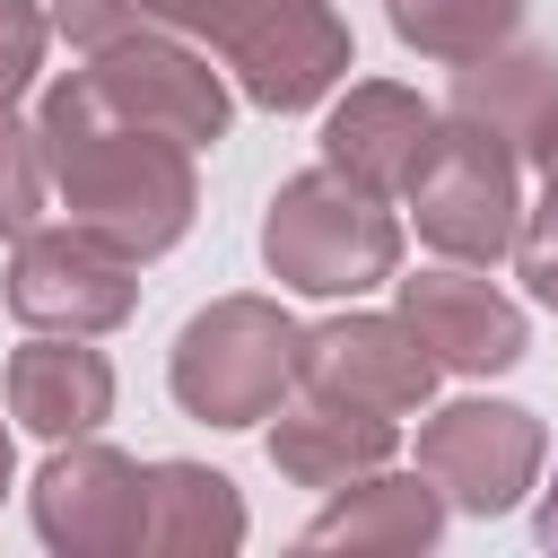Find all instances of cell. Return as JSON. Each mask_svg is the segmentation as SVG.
Here are the masks:
<instances>
[{"mask_svg":"<svg viewBox=\"0 0 558 558\" xmlns=\"http://www.w3.org/2000/svg\"><path fill=\"white\" fill-rule=\"evenodd\" d=\"M35 140H44V174L61 192V209L96 235H113L122 253H166L183 244L192 209H201V183H192V148L166 140V131H140L122 122L87 70L52 78L44 105H35Z\"/></svg>","mask_w":558,"mask_h":558,"instance_id":"6da1fadb","label":"cell"},{"mask_svg":"<svg viewBox=\"0 0 558 558\" xmlns=\"http://www.w3.org/2000/svg\"><path fill=\"white\" fill-rule=\"evenodd\" d=\"M157 26L201 35L262 113H305L349 78V26L331 0H140Z\"/></svg>","mask_w":558,"mask_h":558,"instance_id":"7a4b0ae2","label":"cell"},{"mask_svg":"<svg viewBox=\"0 0 558 558\" xmlns=\"http://www.w3.org/2000/svg\"><path fill=\"white\" fill-rule=\"evenodd\" d=\"M262 262L296 296H366L401 270V218L340 166H305L262 209Z\"/></svg>","mask_w":558,"mask_h":558,"instance_id":"3957f363","label":"cell"},{"mask_svg":"<svg viewBox=\"0 0 558 558\" xmlns=\"http://www.w3.org/2000/svg\"><path fill=\"white\" fill-rule=\"evenodd\" d=\"M166 384L201 427H253L296 384V323L270 296H218L174 331Z\"/></svg>","mask_w":558,"mask_h":558,"instance_id":"277c9868","label":"cell"},{"mask_svg":"<svg viewBox=\"0 0 558 558\" xmlns=\"http://www.w3.org/2000/svg\"><path fill=\"white\" fill-rule=\"evenodd\" d=\"M401 201L418 218V244H436L445 262H497V253H514V227H523V166L497 131L436 122Z\"/></svg>","mask_w":558,"mask_h":558,"instance_id":"5b68a950","label":"cell"},{"mask_svg":"<svg viewBox=\"0 0 558 558\" xmlns=\"http://www.w3.org/2000/svg\"><path fill=\"white\" fill-rule=\"evenodd\" d=\"M140 305V253H122L113 235L96 227H26L17 235V262H9V314L26 331H113L131 323Z\"/></svg>","mask_w":558,"mask_h":558,"instance_id":"8992f818","label":"cell"},{"mask_svg":"<svg viewBox=\"0 0 558 558\" xmlns=\"http://www.w3.org/2000/svg\"><path fill=\"white\" fill-rule=\"evenodd\" d=\"M436 357L418 349V331L401 314H331L314 331H296V384L305 401L331 410H366V418H410L436 392Z\"/></svg>","mask_w":558,"mask_h":558,"instance_id":"52a82bcc","label":"cell"},{"mask_svg":"<svg viewBox=\"0 0 558 558\" xmlns=\"http://www.w3.org/2000/svg\"><path fill=\"white\" fill-rule=\"evenodd\" d=\"M35 506V532L61 549V558H131L148 549V462L113 453V445H52V462L35 471L26 488Z\"/></svg>","mask_w":558,"mask_h":558,"instance_id":"ba28073f","label":"cell"},{"mask_svg":"<svg viewBox=\"0 0 558 558\" xmlns=\"http://www.w3.org/2000/svg\"><path fill=\"white\" fill-rule=\"evenodd\" d=\"M541 453H549V436H541V418L514 410V401H453V410H436V418L418 427V471H427L436 497L462 506V514H506V506H523V488L541 480Z\"/></svg>","mask_w":558,"mask_h":558,"instance_id":"9c48e42d","label":"cell"},{"mask_svg":"<svg viewBox=\"0 0 558 558\" xmlns=\"http://www.w3.org/2000/svg\"><path fill=\"white\" fill-rule=\"evenodd\" d=\"M87 78H96V96L122 113V122H140V131H166V140H183V148H209V140H227V78L192 52V44H174V35H122V44H105V52H87Z\"/></svg>","mask_w":558,"mask_h":558,"instance_id":"30bf717a","label":"cell"},{"mask_svg":"<svg viewBox=\"0 0 558 558\" xmlns=\"http://www.w3.org/2000/svg\"><path fill=\"white\" fill-rule=\"evenodd\" d=\"M401 288V323L418 331V349L453 375H506L523 357V305L497 296L488 279L471 270H418V279H392Z\"/></svg>","mask_w":558,"mask_h":558,"instance_id":"8fae6325","label":"cell"},{"mask_svg":"<svg viewBox=\"0 0 558 558\" xmlns=\"http://www.w3.org/2000/svg\"><path fill=\"white\" fill-rule=\"evenodd\" d=\"M436 122H445V113H436L427 96H410V87H392V78H357V87L331 105V122H323V166H340L349 183H366V192L392 201V192L418 174Z\"/></svg>","mask_w":558,"mask_h":558,"instance_id":"7c38bea8","label":"cell"},{"mask_svg":"<svg viewBox=\"0 0 558 558\" xmlns=\"http://www.w3.org/2000/svg\"><path fill=\"white\" fill-rule=\"evenodd\" d=\"M9 418L44 445H70V436H96L113 418V366L105 349H87L78 331H44L9 357Z\"/></svg>","mask_w":558,"mask_h":558,"instance_id":"4fadbf2b","label":"cell"},{"mask_svg":"<svg viewBox=\"0 0 558 558\" xmlns=\"http://www.w3.org/2000/svg\"><path fill=\"white\" fill-rule=\"evenodd\" d=\"M558 113V52H541V44H497V52H480V61H453V122H480V131H497L514 157L532 148V131Z\"/></svg>","mask_w":558,"mask_h":558,"instance_id":"5bb4252c","label":"cell"},{"mask_svg":"<svg viewBox=\"0 0 558 558\" xmlns=\"http://www.w3.org/2000/svg\"><path fill=\"white\" fill-rule=\"evenodd\" d=\"M436 532H445V497L427 471H401V480L366 471V480H349V497H331L305 523L314 549H427Z\"/></svg>","mask_w":558,"mask_h":558,"instance_id":"9a60e30c","label":"cell"},{"mask_svg":"<svg viewBox=\"0 0 558 558\" xmlns=\"http://www.w3.org/2000/svg\"><path fill=\"white\" fill-rule=\"evenodd\" d=\"M392 445H401L392 418L331 410V401H305V410H288V418L270 427V462H279V480H296V488H349V480L384 471Z\"/></svg>","mask_w":558,"mask_h":558,"instance_id":"2e32d148","label":"cell"},{"mask_svg":"<svg viewBox=\"0 0 558 558\" xmlns=\"http://www.w3.org/2000/svg\"><path fill=\"white\" fill-rule=\"evenodd\" d=\"M244 541V497L227 471L201 462H148V549L166 558H227Z\"/></svg>","mask_w":558,"mask_h":558,"instance_id":"e0dca14e","label":"cell"},{"mask_svg":"<svg viewBox=\"0 0 558 558\" xmlns=\"http://www.w3.org/2000/svg\"><path fill=\"white\" fill-rule=\"evenodd\" d=\"M384 17L427 61H480L523 26V0H384Z\"/></svg>","mask_w":558,"mask_h":558,"instance_id":"ac0fdd59","label":"cell"},{"mask_svg":"<svg viewBox=\"0 0 558 558\" xmlns=\"http://www.w3.org/2000/svg\"><path fill=\"white\" fill-rule=\"evenodd\" d=\"M44 183H52V174H44V140H35V131H26V122L0 105V235H9V244L35 227Z\"/></svg>","mask_w":558,"mask_h":558,"instance_id":"d6986e66","label":"cell"},{"mask_svg":"<svg viewBox=\"0 0 558 558\" xmlns=\"http://www.w3.org/2000/svg\"><path fill=\"white\" fill-rule=\"evenodd\" d=\"M44 35H52V17H44L35 0H0V105H17V96L35 87Z\"/></svg>","mask_w":558,"mask_h":558,"instance_id":"ffe728a7","label":"cell"},{"mask_svg":"<svg viewBox=\"0 0 558 558\" xmlns=\"http://www.w3.org/2000/svg\"><path fill=\"white\" fill-rule=\"evenodd\" d=\"M140 26H148L140 0H52V35H70L78 52H105V44L140 35Z\"/></svg>","mask_w":558,"mask_h":558,"instance_id":"44dd1931","label":"cell"},{"mask_svg":"<svg viewBox=\"0 0 558 558\" xmlns=\"http://www.w3.org/2000/svg\"><path fill=\"white\" fill-rule=\"evenodd\" d=\"M514 270L541 305H558V209H532V227H514Z\"/></svg>","mask_w":558,"mask_h":558,"instance_id":"7402d4cb","label":"cell"},{"mask_svg":"<svg viewBox=\"0 0 558 558\" xmlns=\"http://www.w3.org/2000/svg\"><path fill=\"white\" fill-rule=\"evenodd\" d=\"M523 157H541V209H558V113L532 131V148Z\"/></svg>","mask_w":558,"mask_h":558,"instance_id":"603a6c76","label":"cell"},{"mask_svg":"<svg viewBox=\"0 0 558 558\" xmlns=\"http://www.w3.org/2000/svg\"><path fill=\"white\" fill-rule=\"evenodd\" d=\"M532 532H541V541L558 549V480H549V497H541V523H532Z\"/></svg>","mask_w":558,"mask_h":558,"instance_id":"cb8c5ba5","label":"cell"},{"mask_svg":"<svg viewBox=\"0 0 558 558\" xmlns=\"http://www.w3.org/2000/svg\"><path fill=\"white\" fill-rule=\"evenodd\" d=\"M9 471H17V453H9V427H0V488H9Z\"/></svg>","mask_w":558,"mask_h":558,"instance_id":"d4e9b609","label":"cell"}]
</instances>
